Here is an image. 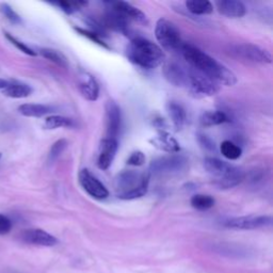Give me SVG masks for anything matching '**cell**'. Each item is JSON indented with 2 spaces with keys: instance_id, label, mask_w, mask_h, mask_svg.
I'll list each match as a JSON object with an SVG mask.
<instances>
[{
  "instance_id": "obj_1",
  "label": "cell",
  "mask_w": 273,
  "mask_h": 273,
  "mask_svg": "<svg viewBox=\"0 0 273 273\" xmlns=\"http://www.w3.org/2000/svg\"><path fill=\"white\" fill-rule=\"evenodd\" d=\"M180 52L191 69L204 74L219 85L224 84L232 86L237 83V77L231 70L219 63L216 59L202 52L201 49L184 43Z\"/></svg>"
},
{
  "instance_id": "obj_2",
  "label": "cell",
  "mask_w": 273,
  "mask_h": 273,
  "mask_svg": "<svg viewBox=\"0 0 273 273\" xmlns=\"http://www.w3.org/2000/svg\"><path fill=\"white\" fill-rule=\"evenodd\" d=\"M150 173L124 170L115 178V190L121 200H135L146 194L150 184Z\"/></svg>"
},
{
  "instance_id": "obj_3",
  "label": "cell",
  "mask_w": 273,
  "mask_h": 273,
  "mask_svg": "<svg viewBox=\"0 0 273 273\" xmlns=\"http://www.w3.org/2000/svg\"><path fill=\"white\" fill-rule=\"evenodd\" d=\"M127 56L132 63L147 70L158 67L166 59L163 49L143 38H136L131 41L127 49Z\"/></svg>"
},
{
  "instance_id": "obj_4",
  "label": "cell",
  "mask_w": 273,
  "mask_h": 273,
  "mask_svg": "<svg viewBox=\"0 0 273 273\" xmlns=\"http://www.w3.org/2000/svg\"><path fill=\"white\" fill-rule=\"evenodd\" d=\"M188 159L186 156L175 153L159 157L153 160L150 166V175L157 177L174 176L187 169Z\"/></svg>"
},
{
  "instance_id": "obj_5",
  "label": "cell",
  "mask_w": 273,
  "mask_h": 273,
  "mask_svg": "<svg viewBox=\"0 0 273 273\" xmlns=\"http://www.w3.org/2000/svg\"><path fill=\"white\" fill-rule=\"evenodd\" d=\"M155 36L158 43L168 52L180 51L184 42L178 28L172 21L160 18L156 22Z\"/></svg>"
},
{
  "instance_id": "obj_6",
  "label": "cell",
  "mask_w": 273,
  "mask_h": 273,
  "mask_svg": "<svg viewBox=\"0 0 273 273\" xmlns=\"http://www.w3.org/2000/svg\"><path fill=\"white\" fill-rule=\"evenodd\" d=\"M186 85L188 86L190 92L196 96H214L220 90L217 82L191 67L187 71Z\"/></svg>"
},
{
  "instance_id": "obj_7",
  "label": "cell",
  "mask_w": 273,
  "mask_h": 273,
  "mask_svg": "<svg viewBox=\"0 0 273 273\" xmlns=\"http://www.w3.org/2000/svg\"><path fill=\"white\" fill-rule=\"evenodd\" d=\"M235 56L238 58L255 62V63H271V55L266 49L259 47L254 44H239L233 47V52Z\"/></svg>"
},
{
  "instance_id": "obj_8",
  "label": "cell",
  "mask_w": 273,
  "mask_h": 273,
  "mask_svg": "<svg viewBox=\"0 0 273 273\" xmlns=\"http://www.w3.org/2000/svg\"><path fill=\"white\" fill-rule=\"evenodd\" d=\"M225 228L233 230H256L267 228L272 224V218L270 216H247L236 217L224 221Z\"/></svg>"
},
{
  "instance_id": "obj_9",
  "label": "cell",
  "mask_w": 273,
  "mask_h": 273,
  "mask_svg": "<svg viewBox=\"0 0 273 273\" xmlns=\"http://www.w3.org/2000/svg\"><path fill=\"white\" fill-rule=\"evenodd\" d=\"M79 184L82 187V189L88 193L90 196L96 198V200H105L109 196L108 189L103 185V183L99 181L92 173L83 169L79 172L78 175Z\"/></svg>"
},
{
  "instance_id": "obj_10",
  "label": "cell",
  "mask_w": 273,
  "mask_h": 273,
  "mask_svg": "<svg viewBox=\"0 0 273 273\" xmlns=\"http://www.w3.org/2000/svg\"><path fill=\"white\" fill-rule=\"evenodd\" d=\"M122 126L121 109L117 103L109 101L106 104V133L107 139L117 140Z\"/></svg>"
},
{
  "instance_id": "obj_11",
  "label": "cell",
  "mask_w": 273,
  "mask_h": 273,
  "mask_svg": "<svg viewBox=\"0 0 273 273\" xmlns=\"http://www.w3.org/2000/svg\"><path fill=\"white\" fill-rule=\"evenodd\" d=\"M77 86L81 95L90 102L97 101L99 96V86L96 79L90 73L80 70L77 74Z\"/></svg>"
},
{
  "instance_id": "obj_12",
  "label": "cell",
  "mask_w": 273,
  "mask_h": 273,
  "mask_svg": "<svg viewBox=\"0 0 273 273\" xmlns=\"http://www.w3.org/2000/svg\"><path fill=\"white\" fill-rule=\"evenodd\" d=\"M20 238L24 242L33 245L54 246L58 243V239L55 236L41 229H30L24 231L20 234Z\"/></svg>"
},
{
  "instance_id": "obj_13",
  "label": "cell",
  "mask_w": 273,
  "mask_h": 273,
  "mask_svg": "<svg viewBox=\"0 0 273 273\" xmlns=\"http://www.w3.org/2000/svg\"><path fill=\"white\" fill-rule=\"evenodd\" d=\"M119 144L118 140L112 139H103L99 144V153L97 158V166L101 170H107L116 157L118 152Z\"/></svg>"
},
{
  "instance_id": "obj_14",
  "label": "cell",
  "mask_w": 273,
  "mask_h": 273,
  "mask_svg": "<svg viewBox=\"0 0 273 273\" xmlns=\"http://www.w3.org/2000/svg\"><path fill=\"white\" fill-rule=\"evenodd\" d=\"M111 7V10L117 12L118 14L123 16L127 20H134L139 24L146 25L147 17L141 10L133 7L132 5L125 2H112L108 3Z\"/></svg>"
},
{
  "instance_id": "obj_15",
  "label": "cell",
  "mask_w": 273,
  "mask_h": 273,
  "mask_svg": "<svg viewBox=\"0 0 273 273\" xmlns=\"http://www.w3.org/2000/svg\"><path fill=\"white\" fill-rule=\"evenodd\" d=\"M219 13L230 18H239L245 15V6L237 0H219L216 3Z\"/></svg>"
},
{
  "instance_id": "obj_16",
  "label": "cell",
  "mask_w": 273,
  "mask_h": 273,
  "mask_svg": "<svg viewBox=\"0 0 273 273\" xmlns=\"http://www.w3.org/2000/svg\"><path fill=\"white\" fill-rule=\"evenodd\" d=\"M150 142L160 151H164L169 154H175L180 151L179 143L173 136L165 130L159 131L158 135L154 136Z\"/></svg>"
},
{
  "instance_id": "obj_17",
  "label": "cell",
  "mask_w": 273,
  "mask_h": 273,
  "mask_svg": "<svg viewBox=\"0 0 273 273\" xmlns=\"http://www.w3.org/2000/svg\"><path fill=\"white\" fill-rule=\"evenodd\" d=\"M164 74L167 80L175 86L186 85L187 80V71L176 62H169L164 67Z\"/></svg>"
},
{
  "instance_id": "obj_18",
  "label": "cell",
  "mask_w": 273,
  "mask_h": 273,
  "mask_svg": "<svg viewBox=\"0 0 273 273\" xmlns=\"http://www.w3.org/2000/svg\"><path fill=\"white\" fill-rule=\"evenodd\" d=\"M243 179L244 172L241 169L233 166L224 176H222L221 178L216 180V185L220 189H230L236 187V186L239 185Z\"/></svg>"
},
{
  "instance_id": "obj_19",
  "label": "cell",
  "mask_w": 273,
  "mask_h": 273,
  "mask_svg": "<svg viewBox=\"0 0 273 273\" xmlns=\"http://www.w3.org/2000/svg\"><path fill=\"white\" fill-rule=\"evenodd\" d=\"M232 167L233 166L225 163V161L220 160L218 158H214V157H208L204 160L205 170L209 173V174H212L213 176L217 177V179L221 178L222 176H224L231 170Z\"/></svg>"
},
{
  "instance_id": "obj_20",
  "label": "cell",
  "mask_w": 273,
  "mask_h": 273,
  "mask_svg": "<svg viewBox=\"0 0 273 273\" xmlns=\"http://www.w3.org/2000/svg\"><path fill=\"white\" fill-rule=\"evenodd\" d=\"M167 111L174 128L177 131L181 130L186 123V119H187L185 109L175 102H170L167 105Z\"/></svg>"
},
{
  "instance_id": "obj_21",
  "label": "cell",
  "mask_w": 273,
  "mask_h": 273,
  "mask_svg": "<svg viewBox=\"0 0 273 273\" xmlns=\"http://www.w3.org/2000/svg\"><path fill=\"white\" fill-rule=\"evenodd\" d=\"M228 122H230V118L226 113L220 110L206 111L200 118V123L203 127L217 126Z\"/></svg>"
},
{
  "instance_id": "obj_22",
  "label": "cell",
  "mask_w": 273,
  "mask_h": 273,
  "mask_svg": "<svg viewBox=\"0 0 273 273\" xmlns=\"http://www.w3.org/2000/svg\"><path fill=\"white\" fill-rule=\"evenodd\" d=\"M53 108L41 104H24L18 107L19 113L29 118H42L53 112Z\"/></svg>"
},
{
  "instance_id": "obj_23",
  "label": "cell",
  "mask_w": 273,
  "mask_h": 273,
  "mask_svg": "<svg viewBox=\"0 0 273 273\" xmlns=\"http://www.w3.org/2000/svg\"><path fill=\"white\" fill-rule=\"evenodd\" d=\"M31 93V86L21 82H10V84L4 90V94L11 98H25L30 96Z\"/></svg>"
},
{
  "instance_id": "obj_24",
  "label": "cell",
  "mask_w": 273,
  "mask_h": 273,
  "mask_svg": "<svg viewBox=\"0 0 273 273\" xmlns=\"http://www.w3.org/2000/svg\"><path fill=\"white\" fill-rule=\"evenodd\" d=\"M186 8L194 15H208L214 11L213 4L207 0H188L186 2Z\"/></svg>"
},
{
  "instance_id": "obj_25",
  "label": "cell",
  "mask_w": 273,
  "mask_h": 273,
  "mask_svg": "<svg viewBox=\"0 0 273 273\" xmlns=\"http://www.w3.org/2000/svg\"><path fill=\"white\" fill-rule=\"evenodd\" d=\"M39 53L43 58L54 62L55 64H57V65H59L61 67L66 69L69 66V61H67L66 57L63 54H62L61 52L56 51V49L42 48V49H40Z\"/></svg>"
},
{
  "instance_id": "obj_26",
  "label": "cell",
  "mask_w": 273,
  "mask_h": 273,
  "mask_svg": "<svg viewBox=\"0 0 273 273\" xmlns=\"http://www.w3.org/2000/svg\"><path fill=\"white\" fill-rule=\"evenodd\" d=\"M191 206L197 210H208L215 206V198L208 194H195L191 197Z\"/></svg>"
},
{
  "instance_id": "obj_27",
  "label": "cell",
  "mask_w": 273,
  "mask_h": 273,
  "mask_svg": "<svg viewBox=\"0 0 273 273\" xmlns=\"http://www.w3.org/2000/svg\"><path fill=\"white\" fill-rule=\"evenodd\" d=\"M44 126L46 129H57L61 127H73L74 122L72 119L62 116H52L45 120Z\"/></svg>"
},
{
  "instance_id": "obj_28",
  "label": "cell",
  "mask_w": 273,
  "mask_h": 273,
  "mask_svg": "<svg viewBox=\"0 0 273 273\" xmlns=\"http://www.w3.org/2000/svg\"><path fill=\"white\" fill-rule=\"evenodd\" d=\"M220 151H221L223 156L230 159V160L238 159V158H240V156L242 154L241 148L237 144H235L234 142H232L230 140H225L221 143Z\"/></svg>"
},
{
  "instance_id": "obj_29",
  "label": "cell",
  "mask_w": 273,
  "mask_h": 273,
  "mask_svg": "<svg viewBox=\"0 0 273 273\" xmlns=\"http://www.w3.org/2000/svg\"><path fill=\"white\" fill-rule=\"evenodd\" d=\"M67 146V141L65 139H60L58 141H56L52 147H51V151H49L48 154V161L51 164L55 163V161L61 156V154L64 152V150Z\"/></svg>"
},
{
  "instance_id": "obj_30",
  "label": "cell",
  "mask_w": 273,
  "mask_h": 273,
  "mask_svg": "<svg viewBox=\"0 0 273 273\" xmlns=\"http://www.w3.org/2000/svg\"><path fill=\"white\" fill-rule=\"evenodd\" d=\"M74 30H75L76 32H78L80 35L82 36H85V38H88L90 41L98 44L99 46H103L107 49H110V47L107 45V43H105V41L101 38V34H98L92 30H85V29H82V28H79V27H74Z\"/></svg>"
},
{
  "instance_id": "obj_31",
  "label": "cell",
  "mask_w": 273,
  "mask_h": 273,
  "mask_svg": "<svg viewBox=\"0 0 273 273\" xmlns=\"http://www.w3.org/2000/svg\"><path fill=\"white\" fill-rule=\"evenodd\" d=\"M54 5L58 6L62 11L65 12L66 14H72L74 12L80 10L82 7L86 6L85 2H77V3H67V2H60L55 3Z\"/></svg>"
},
{
  "instance_id": "obj_32",
  "label": "cell",
  "mask_w": 273,
  "mask_h": 273,
  "mask_svg": "<svg viewBox=\"0 0 273 273\" xmlns=\"http://www.w3.org/2000/svg\"><path fill=\"white\" fill-rule=\"evenodd\" d=\"M5 34H6V38H7L12 44H13L17 49H19L20 52L25 53L26 55L32 56V57L36 56V53L33 51V49H31L29 46H27L26 44L22 43V42H20V41H18L16 38H14L13 35H11V34L8 33V32H6Z\"/></svg>"
},
{
  "instance_id": "obj_33",
  "label": "cell",
  "mask_w": 273,
  "mask_h": 273,
  "mask_svg": "<svg viewBox=\"0 0 273 273\" xmlns=\"http://www.w3.org/2000/svg\"><path fill=\"white\" fill-rule=\"evenodd\" d=\"M0 11H2V13L12 22V24H20L21 19L19 17V15L16 13V12L12 9L9 5L7 4H3L0 6Z\"/></svg>"
},
{
  "instance_id": "obj_34",
  "label": "cell",
  "mask_w": 273,
  "mask_h": 273,
  "mask_svg": "<svg viewBox=\"0 0 273 273\" xmlns=\"http://www.w3.org/2000/svg\"><path fill=\"white\" fill-rule=\"evenodd\" d=\"M145 163V156L142 152L136 151L133 152L129 158L127 159V165L128 166H133V167H140Z\"/></svg>"
},
{
  "instance_id": "obj_35",
  "label": "cell",
  "mask_w": 273,
  "mask_h": 273,
  "mask_svg": "<svg viewBox=\"0 0 273 273\" xmlns=\"http://www.w3.org/2000/svg\"><path fill=\"white\" fill-rule=\"evenodd\" d=\"M12 226H13V223H12L11 219L6 215L0 214V236L9 234L12 230Z\"/></svg>"
},
{
  "instance_id": "obj_36",
  "label": "cell",
  "mask_w": 273,
  "mask_h": 273,
  "mask_svg": "<svg viewBox=\"0 0 273 273\" xmlns=\"http://www.w3.org/2000/svg\"><path fill=\"white\" fill-rule=\"evenodd\" d=\"M9 84H10V82L8 80H5V79L0 78V89H4L5 90Z\"/></svg>"
},
{
  "instance_id": "obj_37",
  "label": "cell",
  "mask_w": 273,
  "mask_h": 273,
  "mask_svg": "<svg viewBox=\"0 0 273 273\" xmlns=\"http://www.w3.org/2000/svg\"><path fill=\"white\" fill-rule=\"evenodd\" d=\"M0 158H2V153H0Z\"/></svg>"
}]
</instances>
